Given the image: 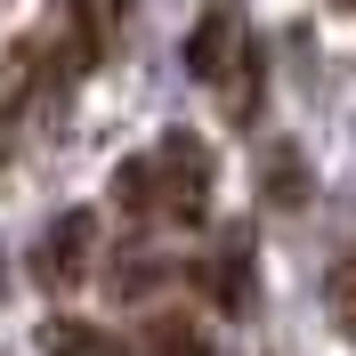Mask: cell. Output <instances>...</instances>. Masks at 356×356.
Here are the masks:
<instances>
[{"instance_id":"6da1fadb","label":"cell","mask_w":356,"mask_h":356,"mask_svg":"<svg viewBox=\"0 0 356 356\" xmlns=\"http://www.w3.org/2000/svg\"><path fill=\"white\" fill-rule=\"evenodd\" d=\"M211 146H202L195 130H170L154 146V186H162V211H170L178 227H202L211 219Z\"/></svg>"},{"instance_id":"7a4b0ae2","label":"cell","mask_w":356,"mask_h":356,"mask_svg":"<svg viewBox=\"0 0 356 356\" xmlns=\"http://www.w3.org/2000/svg\"><path fill=\"white\" fill-rule=\"evenodd\" d=\"M89 251H97V211H65V219L41 235V251H33V275H41L49 291H73L89 275Z\"/></svg>"},{"instance_id":"3957f363","label":"cell","mask_w":356,"mask_h":356,"mask_svg":"<svg viewBox=\"0 0 356 356\" xmlns=\"http://www.w3.org/2000/svg\"><path fill=\"white\" fill-rule=\"evenodd\" d=\"M243 41H251V33H243V8H235V0H211L202 24L186 33V73H195V81H219L227 57H235Z\"/></svg>"},{"instance_id":"277c9868","label":"cell","mask_w":356,"mask_h":356,"mask_svg":"<svg viewBox=\"0 0 356 356\" xmlns=\"http://www.w3.org/2000/svg\"><path fill=\"white\" fill-rule=\"evenodd\" d=\"M202 291H211L227 316H251V308H259V267H251V243H243V235L202 259Z\"/></svg>"},{"instance_id":"5b68a950","label":"cell","mask_w":356,"mask_h":356,"mask_svg":"<svg viewBox=\"0 0 356 356\" xmlns=\"http://www.w3.org/2000/svg\"><path fill=\"white\" fill-rule=\"evenodd\" d=\"M138 356H211V332H202V316H146V332H138Z\"/></svg>"},{"instance_id":"8992f818","label":"cell","mask_w":356,"mask_h":356,"mask_svg":"<svg viewBox=\"0 0 356 356\" xmlns=\"http://www.w3.org/2000/svg\"><path fill=\"white\" fill-rule=\"evenodd\" d=\"M41 356H130L106 324H89V316H49L41 324Z\"/></svg>"},{"instance_id":"52a82bcc","label":"cell","mask_w":356,"mask_h":356,"mask_svg":"<svg viewBox=\"0 0 356 356\" xmlns=\"http://www.w3.org/2000/svg\"><path fill=\"white\" fill-rule=\"evenodd\" d=\"M211 89H219V106L227 113H235V122H243V113L251 106H259V49H235V57H227V73H219V81H211Z\"/></svg>"},{"instance_id":"ba28073f","label":"cell","mask_w":356,"mask_h":356,"mask_svg":"<svg viewBox=\"0 0 356 356\" xmlns=\"http://www.w3.org/2000/svg\"><path fill=\"white\" fill-rule=\"evenodd\" d=\"M122 17H130V0H73V41L81 49H113Z\"/></svg>"},{"instance_id":"9c48e42d","label":"cell","mask_w":356,"mask_h":356,"mask_svg":"<svg viewBox=\"0 0 356 356\" xmlns=\"http://www.w3.org/2000/svg\"><path fill=\"white\" fill-rule=\"evenodd\" d=\"M267 202H275V211H300V202H308V162H300V146H275V154H267Z\"/></svg>"},{"instance_id":"30bf717a","label":"cell","mask_w":356,"mask_h":356,"mask_svg":"<svg viewBox=\"0 0 356 356\" xmlns=\"http://www.w3.org/2000/svg\"><path fill=\"white\" fill-rule=\"evenodd\" d=\"M113 195H122V211H162L154 154H130V162H122V170H113Z\"/></svg>"},{"instance_id":"8fae6325","label":"cell","mask_w":356,"mask_h":356,"mask_svg":"<svg viewBox=\"0 0 356 356\" xmlns=\"http://www.w3.org/2000/svg\"><path fill=\"white\" fill-rule=\"evenodd\" d=\"M332 316H340V332L356 340V259H348V267L332 275Z\"/></svg>"},{"instance_id":"7c38bea8","label":"cell","mask_w":356,"mask_h":356,"mask_svg":"<svg viewBox=\"0 0 356 356\" xmlns=\"http://www.w3.org/2000/svg\"><path fill=\"white\" fill-rule=\"evenodd\" d=\"M332 8H356V0H332Z\"/></svg>"}]
</instances>
